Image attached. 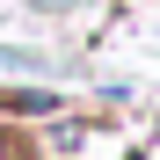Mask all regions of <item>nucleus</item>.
Instances as JSON below:
<instances>
[{"label":"nucleus","instance_id":"obj_1","mask_svg":"<svg viewBox=\"0 0 160 160\" xmlns=\"http://www.w3.org/2000/svg\"><path fill=\"white\" fill-rule=\"evenodd\" d=\"M58 160H146L153 153V117H117V109H66L44 124Z\"/></svg>","mask_w":160,"mask_h":160},{"label":"nucleus","instance_id":"obj_3","mask_svg":"<svg viewBox=\"0 0 160 160\" xmlns=\"http://www.w3.org/2000/svg\"><path fill=\"white\" fill-rule=\"evenodd\" d=\"M37 15H73V8H95V0H29Z\"/></svg>","mask_w":160,"mask_h":160},{"label":"nucleus","instance_id":"obj_2","mask_svg":"<svg viewBox=\"0 0 160 160\" xmlns=\"http://www.w3.org/2000/svg\"><path fill=\"white\" fill-rule=\"evenodd\" d=\"M0 73H44V58L22 51V44H0Z\"/></svg>","mask_w":160,"mask_h":160}]
</instances>
